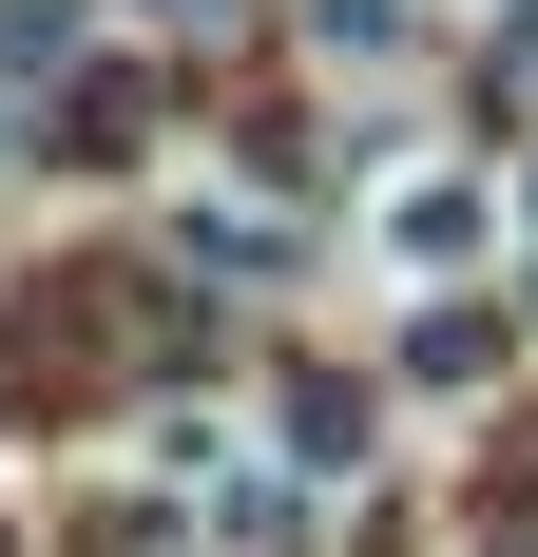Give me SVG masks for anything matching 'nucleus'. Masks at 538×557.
<instances>
[{
  "mask_svg": "<svg viewBox=\"0 0 538 557\" xmlns=\"http://www.w3.org/2000/svg\"><path fill=\"white\" fill-rule=\"evenodd\" d=\"M404 366H424V385H481L500 327H481V308H424V327H404Z\"/></svg>",
  "mask_w": 538,
  "mask_h": 557,
  "instance_id": "nucleus-3",
  "label": "nucleus"
},
{
  "mask_svg": "<svg viewBox=\"0 0 538 557\" xmlns=\"http://www.w3.org/2000/svg\"><path fill=\"white\" fill-rule=\"evenodd\" d=\"M481 231H500V193H481V173H404V193H384V270H462Z\"/></svg>",
  "mask_w": 538,
  "mask_h": 557,
  "instance_id": "nucleus-1",
  "label": "nucleus"
},
{
  "mask_svg": "<svg viewBox=\"0 0 538 557\" xmlns=\"http://www.w3.org/2000/svg\"><path fill=\"white\" fill-rule=\"evenodd\" d=\"M308 39L327 58H404V0H308Z\"/></svg>",
  "mask_w": 538,
  "mask_h": 557,
  "instance_id": "nucleus-4",
  "label": "nucleus"
},
{
  "mask_svg": "<svg viewBox=\"0 0 538 557\" xmlns=\"http://www.w3.org/2000/svg\"><path fill=\"white\" fill-rule=\"evenodd\" d=\"M58 58H77V20H58V0H0V135H20V97H39Z\"/></svg>",
  "mask_w": 538,
  "mask_h": 557,
  "instance_id": "nucleus-2",
  "label": "nucleus"
},
{
  "mask_svg": "<svg viewBox=\"0 0 538 557\" xmlns=\"http://www.w3.org/2000/svg\"><path fill=\"white\" fill-rule=\"evenodd\" d=\"M155 20H231V0H155Z\"/></svg>",
  "mask_w": 538,
  "mask_h": 557,
  "instance_id": "nucleus-5",
  "label": "nucleus"
}]
</instances>
